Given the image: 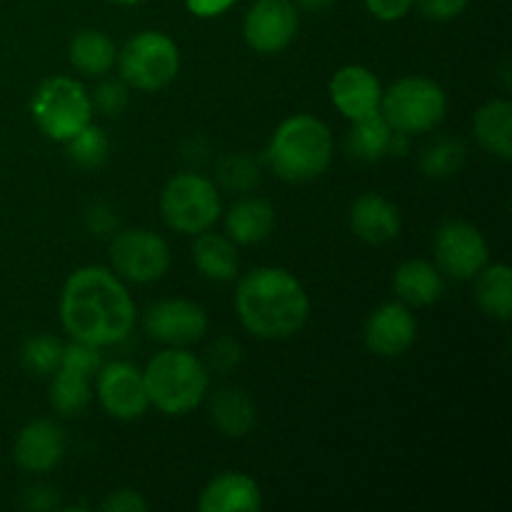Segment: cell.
Wrapping results in <instances>:
<instances>
[{
	"mask_svg": "<svg viewBox=\"0 0 512 512\" xmlns=\"http://www.w3.org/2000/svg\"><path fill=\"white\" fill-rule=\"evenodd\" d=\"M465 160V145L458 138H440L423 153V173L428 178H448L460 170Z\"/></svg>",
	"mask_w": 512,
	"mask_h": 512,
	"instance_id": "cell-29",
	"label": "cell"
},
{
	"mask_svg": "<svg viewBox=\"0 0 512 512\" xmlns=\"http://www.w3.org/2000/svg\"><path fill=\"white\" fill-rule=\"evenodd\" d=\"M60 320L73 340L108 348L133 333V295L120 283L118 275L98 265H88L65 280L60 293Z\"/></svg>",
	"mask_w": 512,
	"mask_h": 512,
	"instance_id": "cell-1",
	"label": "cell"
},
{
	"mask_svg": "<svg viewBox=\"0 0 512 512\" xmlns=\"http://www.w3.org/2000/svg\"><path fill=\"white\" fill-rule=\"evenodd\" d=\"M143 325L148 338L170 348H185L190 343H198L208 333V313L193 300H160L150 305Z\"/></svg>",
	"mask_w": 512,
	"mask_h": 512,
	"instance_id": "cell-13",
	"label": "cell"
},
{
	"mask_svg": "<svg viewBox=\"0 0 512 512\" xmlns=\"http://www.w3.org/2000/svg\"><path fill=\"white\" fill-rule=\"evenodd\" d=\"M108 3H113V5H138V3H143V0H108Z\"/></svg>",
	"mask_w": 512,
	"mask_h": 512,
	"instance_id": "cell-38",
	"label": "cell"
},
{
	"mask_svg": "<svg viewBox=\"0 0 512 512\" xmlns=\"http://www.w3.org/2000/svg\"><path fill=\"white\" fill-rule=\"evenodd\" d=\"M193 258L200 273L215 283H230L238 278L240 258L235 243L220 233H200L193 245Z\"/></svg>",
	"mask_w": 512,
	"mask_h": 512,
	"instance_id": "cell-23",
	"label": "cell"
},
{
	"mask_svg": "<svg viewBox=\"0 0 512 512\" xmlns=\"http://www.w3.org/2000/svg\"><path fill=\"white\" fill-rule=\"evenodd\" d=\"M333 3H335V0H300V5H303L305 10H313V13L330 8Z\"/></svg>",
	"mask_w": 512,
	"mask_h": 512,
	"instance_id": "cell-37",
	"label": "cell"
},
{
	"mask_svg": "<svg viewBox=\"0 0 512 512\" xmlns=\"http://www.w3.org/2000/svg\"><path fill=\"white\" fill-rule=\"evenodd\" d=\"M98 400L113 418L138 420L148 410L143 373L130 363H108L98 370Z\"/></svg>",
	"mask_w": 512,
	"mask_h": 512,
	"instance_id": "cell-14",
	"label": "cell"
},
{
	"mask_svg": "<svg viewBox=\"0 0 512 512\" xmlns=\"http://www.w3.org/2000/svg\"><path fill=\"white\" fill-rule=\"evenodd\" d=\"M210 420L228 438H243L255 428V405L243 390L225 388L210 403Z\"/></svg>",
	"mask_w": 512,
	"mask_h": 512,
	"instance_id": "cell-24",
	"label": "cell"
},
{
	"mask_svg": "<svg viewBox=\"0 0 512 512\" xmlns=\"http://www.w3.org/2000/svg\"><path fill=\"white\" fill-rule=\"evenodd\" d=\"M475 298L478 305L495 320L508 323L512 315V273L505 263L485 265L478 275Z\"/></svg>",
	"mask_w": 512,
	"mask_h": 512,
	"instance_id": "cell-27",
	"label": "cell"
},
{
	"mask_svg": "<svg viewBox=\"0 0 512 512\" xmlns=\"http://www.w3.org/2000/svg\"><path fill=\"white\" fill-rule=\"evenodd\" d=\"M418 338V320L405 303H385L365 325V345L380 358H400Z\"/></svg>",
	"mask_w": 512,
	"mask_h": 512,
	"instance_id": "cell-15",
	"label": "cell"
},
{
	"mask_svg": "<svg viewBox=\"0 0 512 512\" xmlns=\"http://www.w3.org/2000/svg\"><path fill=\"white\" fill-rule=\"evenodd\" d=\"M68 143V155L70 160L80 165V168H98L100 163L105 160L108 155V138H105L103 130L98 125L88 123L83 130L73 135Z\"/></svg>",
	"mask_w": 512,
	"mask_h": 512,
	"instance_id": "cell-30",
	"label": "cell"
},
{
	"mask_svg": "<svg viewBox=\"0 0 512 512\" xmlns=\"http://www.w3.org/2000/svg\"><path fill=\"white\" fill-rule=\"evenodd\" d=\"M448 98L443 88L428 78H403L383 90L380 113L395 133L423 135L435 130L445 118Z\"/></svg>",
	"mask_w": 512,
	"mask_h": 512,
	"instance_id": "cell-6",
	"label": "cell"
},
{
	"mask_svg": "<svg viewBox=\"0 0 512 512\" xmlns=\"http://www.w3.org/2000/svg\"><path fill=\"white\" fill-rule=\"evenodd\" d=\"M120 78L135 90L155 93L175 80L180 70V53L173 38L158 30H143L130 38L118 53Z\"/></svg>",
	"mask_w": 512,
	"mask_h": 512,
	"instance_id": "cell-8",
	"label": "cell"
},
{
	"mask_svg": "<svg viewBox=\"0 0 512 512\" xmlns=\"http://www.w3.org/2000/svg\"><path fill=\"white\" fill-rule=\"evenodd\" d=\"M100 508L105 512H145L148 503L135 490H115Z\"/></svg>",
	"mask_w": 512,
	"mask_h": 512,
	"instance_id": "cell-35",
	"label": "cell"
},
{
	"mask_svg": "<svg viewBox=\"0 0 512 512\" xmlns=\"http://www.w3.org/2000/svg\"><path fill=\"white\" fill-rule=\"evenodd\" d=\"M435 265L453 280H473L488 265V243L475 225L450 220L435 233Z\"/></svg>",
	"mask_w": 512,
	"mask_h": 512,
	"instance_id": "cell-11",
	"label": "cell"
},
{
	"mask_svg": "<svg viewBox=\"0 0 512 512\" xmlns=\"http://www.w3.org/2000/svg\"><path fill=\"white\" fill-rule=\"evenodd\" d=\"M275 228V210L268 200L255 198H240L233 203L225 213V233L233 243L238 245H255L263 243Z\"/></svg>",
	"mask_w": 512,
	"mask_h": 512,
	"instance_id": "cell-20",
	"label": "cell"
},
{
	"mask_svg": "<svg viewBox=\"0 0 512 512\" xmlns=\"http://www.w3.org/2000/svg\"><path fill=\"white\" fill-rule=\"evenodd\" d=\"M235 310L253 338L285 340L308 323L310 300L300 280L288 270L255 268L240 278Z\"/></svg>",
	"mask_w": 512,
	"mask_h": 512,
	"instance_id": "cell-2",
	"label": "cell"
},
{
	"mask_svg": "<svg viewBox=\"0 0 512 512\" xmlns=\"http://www.w3.org/2000/svg\"><path fill=\"white\" fill-rule=\"evenodd\" d=\"M65 455V435L53 420H33L15 440V463L25 473H50Z\"/></svg>",
	"mask_w": 512,
	"mask_h": 512,
	"instance_id": "cell-17",
	"label": "cell"
},
{
	"mask_svg": "<svg viewBox=\"0 0 512 512\" xmlns=\"http://www.w3.org/2000/svg\"><path fill=\"white\" fill-rule=\"evenodd\" d=\"M470 0H418V8L430 20H453L468 8Z\"/></svg>",
	"mask_w": 512,
	"mask_h": 512,
	"instance_id": "cell-33",
	"label": "cell"
},
{
	"mask_svg": "<svg viewBox=\"0 0 512 512\" xmlns=\"http://www.w3.org/2000/svg\"><path fill=\"white\" fill-rule=\"evenodd\" d=\"M185 5L198 18H215V15H223L225 10L233 8L235 0H185Z\"/></svg>",
	"mask_w": 512,
	"mask_h": 512,
	"instance_id": "cell-36",
	"label": "cell"
},
{
	"mask_svg": "<svg viewBox=\"0 0 512 512\" xmlns=\"http://www.w3.org/2000/svg\"><path fill=\"white\" fill-rule=\"evenodd\" d=\"M160 213L175 233L200 235L218 223L223 203L213 180L198 173H180L163 188Z\"/></svg>",
	"mask_w": 512,
	"mask_h": 512,
	"instance_id": "cell-7",
	"label": "cell"
},
{
	"mask_svg": "<svg viewBox=\"0 0 512 512\" xmlns=\"http://www.w3.org/2000/svg\"><path fill=\"white\" fill-rule=\"evenodd\" d=\"M473 130L478 143L500 160L512 158V105L510 100H490L475 113Z\"/></svg>",
	"mask_w": 512,
	"mask_h": 512,
	"instance_id": "cell-22",
	"label": "cell"
},
{
	"mask_svg": "<svg viewBox=\"0 0 512 512\" xmlns=\"http://www.w3.org/2000/svg\"><path fill=\"white\" fill-rule=\"evenodd\" d=\"M393 135L395 130L390 128L388 120H385L383 113L378 110V113L353 120V128H350L345 145H348V153L353 155V158L373 163V160H380L383 155L390 153Z\"/></svg>",
	"mask_w": 512,
	"mask_h": 512,
	"instance_id": "cell-26",
	"label": "cell"
},
{
	"mask_svg": "<svg viewBox=\"0 0 512 512\" xmlns=\"http://www.w3.org/2000/svg\"><path fill=\"white\" fill-rule=\"evenodd\" d=\"M200 512H258L263 493L245 473H220L203 488L198 500Z\"/></svg>",
	"mask_w": 512,
	"mask_h": 512,
	"instance_id": "cell-18",
	"label": "cell"
},
{
	"mask_svg": "<svg viewBox=\"0 0 512 512\" xmlns=\"http://www.w3.org/2000/svg\"><path fill=\"white\" fill-rule=\"evenodd\" d=\"M393 290L398 293L400 303L425 308L443 298L445 280L438 265L428 263V260H408L395 270Z\"/></svg>",
	"mask_w": 512,
	"mask_h": 512,
	"instance_id": "cell-21",
	"label": "cell"
},
{
	"mask_svg": "<svg viewBox=\"0 0 512 512\" xmlns=\"http://www.w3.org/2000/svg\"><path fill=\"white\" fill-rule=\"evenodd\" d=\"M63 348L58 338L53 335H33L28 343L20 350V360H23V368L28 370L30 375H53L58 370L60 358H63Z\"/></svg>",
	"mask_w": 512,
	"mask_h": 512,
	"instance_id": "cell-28",
	"label": "cell"
},
{
	"mask_svg": "<svg viewBox=\"0 0 512 512\" xmlns=\"http://www.w3.org/2000/svg\"><path fill=\"white\" fill-rule=\"evenodd\" d=\"M268 158L278 178L288 183H308L330 168L333 133L315 115H293L273 133Z\"/></svg>",
	"mask_w": 512,
	"mask_h": 512,
	"instance_id": "cell-3",
	"label": "cell"
},
{
	"mask_svg": "<svg viewBox=\"0 0 512 512\" xmlns=\"http://www.w3.org/2000/svg\"><path fill=\"white\" fill-rule=\"evenodd\" d=\"M150 405L165 415L193 413L208 395V365L183 348L160 350L143 370Z\"/></svg>",
	"mask_w": 512,
	"mask_h": 512,
	"instance_id": "cell-4",
	"label": "cell"
},
{
	"mask_svg": "<svg viewBox=\"0 0 512 512\" xmlns=\"http://www.w3.org/2000/svg\"><path fill=\"white\" fill-rule=\"evenodd\" d=\"M30 113L48 138L65 143L78 130L93 123V100L83 83L58 75L38 85L30 100Z\"/></svg>",
	"mask_w": 512,
	"mask_h": 512,
	"instance_id": "cell-5",
	"label": "cell"
},
{
	"mask_svg": "<svg viewBox=\"0 0 512 512\" xmlns=\"http://www.w3.org/2000/svg\"><path fill=\"white\" fill-rule=\"evenodd\" d=\"M115 60H118V48H115L113 38L100 30H80L70 40V63L83 75L100 78L113 68Z\"/></svg>",
	"mask_w": 512,
	"mask_h": 512,
	"instance_id": "cell-25",
	"label": "cell"
},
{
	"mask_svg": "<svg viewBox=\"0 0 512 512\" xmlns=\"http://www.w3.org/2000/svg\"><path fill=\"white\" fill-rule=\"evenodd\" d=\"M415 0H365V8L375 15L378 20L393 23V20L405 18L413 8Z\"/></svg>",
	"mask_w": 512,
	"mask_h": 512,
	"instance_id": "cell-34",
	"label": "cell"
},
{
	"mask_svg": "<svg viewBox=\"0 0 512 512\" xmlns=\"http://www.w3.org/2000/svg\"><path fill=\"white\" fill-rule=\"evenodd\" d=\"M298 8L290 0H255L243 20L245 43L260 55L288 48L298 33Z\"/></svg>",
	"mask_w": 512,
	"mask_h": 512,
	"instance_id": "cell-12",
	"label": "cell"
},
{
	"mask_svg": "<svg viewBox=\"0 0 512 512\" xmlns=\"http://www.w3.org/2000/svg\"><path fill=\"white\" fill-rule=\"evenodd\" d=\"M90 100H93V105L100 113L118 115L128 105V90L118 80H105V83H100L95 88V95Z\"/></svg>",
	"mask_w": 512,
	"mask_h": 512,
	"instance_id": "cell-31",
	"label": "cell"
},
{
	"mask_svg": "<svg viewBox=\"0 0 512 512\" xmlns=\"http://www.w3.org/2000/svg\"><path fill=\"white\" fill-rule=\"evenodd\" d=\"M103 365L100 348L73 340L63 348L58 370L53 373L50 383V405L60 415H80L90 403V378Z\"/></svg>",
	"mask_w": 512,
	"mask_h": 512,
	"instance_id": "cell-9",
	"label": "cell"
},
{
	"mask_svg": "<svg viewBox=\"0 0 512 512\" xmlns=\"http://www.w3.org/2000/svg\"><path fill=\"white\" fill-rule=\"evenodd\" d=\"M110 263L130 283H155L170 268V248L153 230H123L110 243Z\"/></svg>",
	"mask_w": 512,
	"mask_h": 512,
	"instance_id": "cell-10",
	"label": "cell"
},
{
	"mask_svg": "<svg viewBox=\"0 0 512 512\" xmlns=\"http://www.w3.org/2000/svg\"><path fill=\"white\" fill-rule=\"evenodd\" d=\"M400 210L378 193H365L350 208V228L360 240L370 245H385L398 238Z\"/></svg>",
	"mask_w": 512,
	"mask_h": 512,
	"instance_id": "cell-19",
	"label": "cell"
},
{
	"mask_svg": "<svg viewBox=\"0 0 512 512\" xmlns=\"http://www.w3.org/2000/svg\"><path fill=\"white\" fill-rule=\"evenodd\" d=\"M240 363V345L230 338H218L208 348V365L218 373H228Z\"/></svg>",
	"mask_w": 512,
	"mask_h": 512,
	"instance_id": "cell-32",
	"label": "cell"
},
{
	"mask_svg": "<svg viewBox=\"0 0 512 512\" xmlns=\"http://www.w3.org/2000/svg\"><path fill=\"white\" fill-rule=\"evenodd\" d=\"M330 98L333 105L348 120H360L380 110L383 88L373 70L365 65H345L330 80Z\"/></svg>",
	"mask_w": 512,
	"mask_h": 512,
	"instance_id": "cell-16",
	"label": "cell"
}]
</instances>
